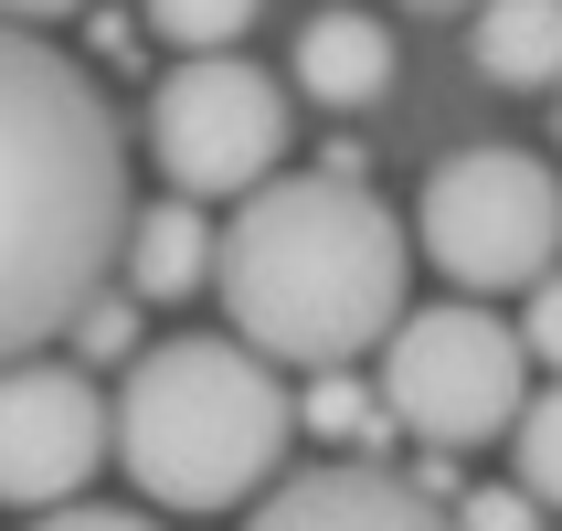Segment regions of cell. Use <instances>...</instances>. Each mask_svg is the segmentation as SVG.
<instances>
[{
	"label": "cell",
	"mask_w": 562,
	"mask_h": 531,
	"mask_svg": "<svg viewBox=\"0 0 562 531\" xmlns=\"http://www.w3.org/2000/svg\"><path fill=\"white\" fill-rule=\"evenodd\" d=\"M117 277H127V298H202L213 287V213L191 202V191H170V202H149V213H127V234H117Z\"/></svg>",
	"instance_id": "9c48e42d"
},
{
	"label": "cell",
	"mask_w": 562,
	"mask_h": 531,
	"mask_svg": "<svg viewBox=\"0 0 562 531\" xmlns=\"http://www.w3.org/2000/svg\"><path fill=\"white\" fill-rule=\"evenodd\" d=\"M509 457H520V489H531L541 510H562V373H552V394H520Z\"/></svg>",
	"instance_id": "4fadbf2b"
},
{
	"label": "cell",
	"mask_w": 562,
	"mask_h": 531,
	"mask_svg": "<svg viewBox=\"0 0 562 531\" xmlns=\"http://www.w3.org/2000/svg\"><path fill=\"white\" fill-rule=\"evenodd\" d=\"M297 446V394L266 351L181 330V341L127 351V383L106 405V457H117L159 510H245Z\"/></svg>",
	"instance_id": "3957f363"
},
{
	"label": "cell",
	"mask_w": 562,
	"mask_h": 531,
	"mask_svg": "<svg viewBox=\"0 0 562 531\" xmlns=\"http://www.w3.org/2000/svg\"><path fill=\"white\" fill-rule=\"evenodd\" d=\"M382 362V414L414 425L425 446H488L509 436V414L531 394V351L488 298H446V309H404L393 330L372 341Z\"/></svg>",
	"instance_id": "277c9868"
},
{
	"label": "cell",
	"mask_w": 562,
	"mask_h": 531,
	"mask_svg": "<svg viewBox=\"0 0 562 531\" xmlns=\"http://www.w3.org/2000/svg\"><path fill=\"white\" fill-rule=\"evenodd\" d=\"M22 531H159L149 510H106V500H54L43 521H22Z\"/></svg>",
	"instance_id": "ac0fdd59"
},
{
	"label": "cell",
	"mask_w": 562,
	"mask_h": 531,
	"mask_svg": "<svg viewBox=\"0 0 562 531\" xmlns=\"http://www.w3.org/2000/svg\"><path fill=\"white\" fill-rule=\"evenodd\" d=\"M468 54L488 86H562V0H477L468 11Z\"/></svg>",
	"instance_id": "8fae6325"
},
{
	"label": "cell",
	"mask_w": 562,
	"mask_h": 531,
	"mask_svg": "<svg viewBox=\"0 0 562 531\" xmlns=\"http://www.w3.org/2000/svg\"><path fill=\"white\" fill-rule=\"evenodd\" d=\"M286 139H297V107L266 64L245 54H181L149 96V150L159 181L191 191V202H234V191L277 181Z\"/></svg>",
	"instance_id": "8992f818"
},
{
	"label": "cell",
	"mask_w": 562,
	"mask_h": 531,
	"mask_svg": "<svg viewBox=\"0 0 562 531\" xmlns=\"http://www.w3.org/2000/svg\"><path fill=\"white\" fill-rule=\"evenodd\" d=\"M213 298L277 373H350L414 298V234L350 170L255 181L213 223Z\"/></svg>",
	"instance_id": "7a4b0ae2"
},
{
	"label": "cell",
	"mask_w": 562,
	"mask_h": 531,
	"mask_svg": "<svg viewBox=\"0 0 562 531\" xmlns=\"http://www.w3.org/2000/svg\"><path fill=\"white\" fill-rule=\"evenodd\" d=\"M106 468V394L86 362H0V510H54L86 500V478Z\"/></svg>",
	"instance_id": "52a82bcc"
},
{
	"label": "cell",
	"mask_w": 562,
	"mask_h": 531,
	"mask_svg": "<svg viewBox=\"0 0 562 531\" xmlns=\"http://www.w3.org/2000/svg\"><path fill=\"white\" fill-rule=\"evenodd\" d=\"M255 11H266V0H138V22H149L159 43H181V54H234L255 32Z\"/></svg>",
	"instance_id": "7c38bea8"
},
{
	"label": "cell",
	"mask_w": 562,
	"mask_h": 531,
	"mask_svg": "<svg viewBox=\"0 0 562 531\" xmlns=\"http://www.w3.org/2000/svg\"><path fill=\"white\" fill-rule=\"evenodd\" d=\"M138 213L127 191V128L64 43L0 22V362L64 341L117 234Z\"/></svg>",
	"instance_id": "6da1fadb"
},
{
	"label": "cell",
	"mask_w": 562,
	"mask_h": 531,
	"mask_svg": "<svg viewBox=\"0 0 562 531\" xmlns=\"http://www.w3.org/2000/svg\"><path fill=\"white\" fill-rule=\"evenodd\" d=\"M446 531H541V500L531 489H468L446 510Z\"/></svg>",
	"instance_id": "2e32d148"
},
{
	"label": "cell",
	"mask_w": 562,
	"mask_h": 531,
	"mask_svg": "<svg viewBox=\"0 0 562 531\" xmlns=\"http://www.w3.org/2000/svg\"><path fill=\"white\" fill-rule=\"evenodd\" d=\"M64 330H75V351H86V362H127V351H138V319H127V298H86Z\"/></svg>",
	"instance_id": "9a60e30c"
},
{
	"label": "cell",
	"mask_w": 562,
	"mask_h": 531,
	"mask_svg": "<svg viewBox=\"0 0 562 531\" xmlns=\"http://www.w3.org/2000/svg\"><path fill=\"white\" fill-rule=\"evenodd\" d=\"M414 245L436 255L457 298H520L541 266H562V181L531 150H457L414 202Z\"/></svg>",
	"instance_id": "5b68a950"
},
{
	"label": "cell",
	"mask_w": 562,
	"mask_h": 531,
	"mask_svg": "<svg viewBox=\"0 0 562 531\" xmlns=\"http://www.w3.org/2000/svg\"><path fill=\"white\" fill-rule=\"evenodd\" d=\"M245 531H446V510L414 489V478L372 468V457H340V468H297L255 500Z\"/></svg>",
	"instance_id": "ba28073f"
},
{
	"label": "cell",
	"mask_w": 562,
	"mask_h": 531,
	"mask_svg": "<svg viewBox=\"0 0 562 531\" xmlns=\"http://www.w3.org/2000/svg\"><path fill=\"white\" fill-rule=\"evenodd\" d=\"M297 425H318V436H372V405H361L340 373H318V383H308V405H297Z\"/></svg>",
	"instance_id": "e0dca14e"
},
{
	"label": "cell",
	"mask_w": 562,
	"mask_h": 531,
	"mask_svg": "<svg viewBox=\"0 0 562 531\" xmlns=\"http://www.w3.org/2000/svg\"><path fill=\"white\" fill-rule=\"evenodd\" d=\"M552 139H562V86H552Z\"/></svg>",
	"instance_id": "44dd1931"
},
{
	"label": "cell",
	"mask_w": 562,
	"mask_h": 531,
	"mask_svg": "<svg viewBox=\"0 0 562 531\" xmlns=\"http://www.w3.org/2000/svg\"><path fill=\"white\" fill-rule=\"evenodd\" d=\"M393 22L382 11H318L308 32H297V96H318V107H372L382 86H393Z\"/></svg>",
	"instance_id": "30bf717a"
},
{
	"label": "cell",
	"mask_w": 562,
	"mask_h": 531,
	"mask_svg": "<svg viewBox=\"0 0 562 531\" xmlns=\"http://www.w3.org/2000/svg\"><path fill=\"white\" fill-rule=\"evenodd\" d=\"M64 11H86V0H0V22H22V32L32 22H64Z\"/></svg>",
	"instance_id": "d6986e66"
},
{
	"label": "cell",
	"mask_w": 562,
	"mask_h": 531,
	"mask_svg": "<svg viewBox=\"0 0 562 531\" xmlns=\"http://www.w3.org/2000/svg\"><path fill=\"white\" fill-rule=\"evenodd\" d=\"M404 11H477V0H404Z\"/></svg>",
	"instance_id": "ffe728a7"
},
{
	"label": "cell",
	"mask_w": 562,
	"mask_h": 531,
	"mask_svg": "<svg viewBox=\"0 0 562 531\" xmlns=\"http://www.w3.org/2000/svg\"><path fill=\"white\" fill-rule=\"evenodd\" d=\"M509 330H520V351H531L541 373H562V266H541V277L520 287V319H509Z\"/></svg>",
	"instance_id": "5bb4252c"
}]
</instances>
